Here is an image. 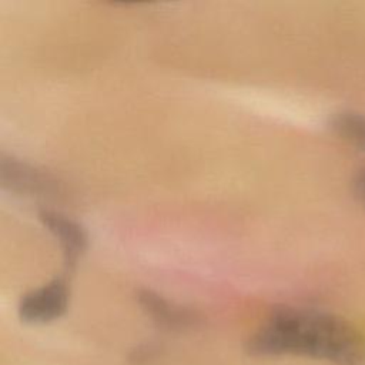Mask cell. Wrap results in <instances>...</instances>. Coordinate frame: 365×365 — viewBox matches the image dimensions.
I'll use <instances>...</instances> for the list:
<instances>
[{
  "label": "cell",
  "mask_w": 365,
  "mask_h": 365,
  "mask_svg": "<svg viewBox=\"0 0 365 365\" xmlns=\"http://www.w3.org/2000/svg\"><path fill=\"white\" fill-rule=\"evenodd\" d=\"M252 356H302L332 365H365V335L346 318L305 307L274 309L250 335Z\"/></svg>",
  "instance_id": "1"
},
{
  "label": "cell",
  "mask_w": 365,
  "mask_h": 365,
  "mask_svg": "<svg viewBox=\"0 0 365 365\" xmlns=\"http://www.w3.org/2000/svg\"><path fill=\"white\" fill-rule=\"evenodd\" d=\"M70 304V285L66 277L27 291L17 305V315L24 324L44 325L61 318Z\"/></svg>",
  "instance_id": "2"
},
{
  "label": "cell",
  "mask_w": 365,
  "mask_h": 365,
  "mask_svg": "<svg viewBox=\"0 0 365 365\" xmlns=\"http://www.w3.org/2000/svg\"><path fill=\"white\" fill-rule=\"evenodd\" d=\"M38 220L58 241L66 268L73 269L88 247V235L84 227L76 220L51 210H41Z\"/></svg>",
  "instance_id": "3"
},
{
  "label": "cell",
  "mask_w": 365,
  "mask_h": 365,
  "mask_svg": "<svg viewBox=\"0 0 365 365\" xmlns=\"http://www.w3.org/2000/svg\"><path fill=\"white\" fill-rule=\"evenodd\" d=\"M1 184L6 190L29 197H44L56 192V180L48 174L19 161L13 157H1Z\"/></svg>",
  "instance_id": "4"
},
{
  "label": "cell",
  "mask_w": 365,
  "mask_h": 365,
  "mask_svg": "<svg viewBox=\"0 0 365 365\" xmlns=\"http://www.w3.org/2000/svg\"><path fill=\"white\" fill-rule=\"evenodd\" d=\"M137 301L143 311L161 328L168 331H185L195 327L198 315L191 309L175 304L151 289H141Z\"/></svg>",
  "instance_id": "5"
},
{
  "label": "cell",
  "mask_w": 365,
  "mask_h": 365,
  "mask_svg": "<svg viewBox=\"0 0 365 365\" xmlns=\"http://www.w3.org/2000/svg\"><path fill=\"white\" fill-rule=\"evenodd\" d=\"M331 130L344 143L358 151H365V114L355 110H342L332 115Z\"/></svg>",
  "instance_id": "6"
},
{
  "label": "cell",
  "mask_w": 365,
  "mask_h": 365,
  "mask_svg": "<svg viewBox=\"0 0 365 365\" xmlns=\"http://www.w3.org/2000/svg\"><path fill=\"white\" fill-rule=\"evenodd\" d=\"M155 358V349L153 346H138L133 354H131V361L135 365H143L148 364Z\"/></svg>",
  "instance_id": "7"
},
{
  "label": "cell",
  "mask_w": 365,
  "mask_h": 365,
  "mask_svg": "<svg viewBox=\"0 0 365 365\" xmlns=\"http://www.w3.org/2000/svg\"><path fill=\"white\" fill-rule=\"evenodd\" d=\"M352 188H354V194L356 195V198L365 205V167H362L354 177L352 181Z\"/></svg>",
  "instance_id": "8"
}]
</instances>
